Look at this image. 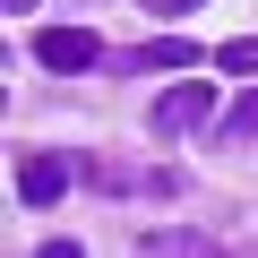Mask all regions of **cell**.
<instances>
[{
  "instance_id": "obj_1",
  "label": "cell",
  "mask_w": 258,
  "mask_h": 258,
  "mask_svg": "<svg viewBox=\"0 0 258 258\" xmlns=\"http://www.w3.org/2000/svg\"><path fill=\"white\" fill-rule=\"evenodd\" d=\"M35 60H43V69H60V78H78V69H95V60H103V43H95L86 26H43V35H35Z\"/></svg>"
},
{
  "instance_id": "obj_2",
  "label": "cell",
  "mask_w": 258,
  "mask_h": 258,
  "mask_svg": "<svg viewBox=\"0 0 258 258\" xmlns=\"http://www.w3.org/2000/svg\"><path fill=\"white\" fill-rule=\"evenodd\" d=\"M215 112V86H164L155 95V138H181V129H198Z\"/></svg>"
},
{
  "instance_id": "obj_3",
  "label": "cell",
  "mask_w": 258,
  "mask_h": 258,
  "mask_svg": "<svg viewBox=\"0 0 258 258\" xmlns=\"http://www.w3.org/2000/svg\"><path fill=\"white\" fill-rule=\"evenodd\" d=\"M60 189H69V164H60V155H26V164H18V198H26V207H52Z\"/></svg>"
},
{
  "instance_id": "obj_4",
  "label": "cell",
  "mask_w": 258,
  "mask_h": 258,
  "mask_svg": "<svg viewBox=\"0 0 258 258\" xmlns=\"http://www.w3.org/2000/svg\"><path fill=\"white\" fill-rule=\"evenodd\" d=\"M198 52L181 43V35H155V43H138V52H120L112 69H129V78H147V69H189Z\"/></svg>"
},
{
  "instance_id": "obj_5",
  "label": "cell",
  "mask_w": 258,
  "mask_h": 258,
  "mask_svg": "<svg viewBox=\"0 0 258 258\" xmlns=\"http://www.w3.org/2000/svg\"><path fill=\"white\" fill-rule=\"evenodd\" d=\"M215 60H224V78H258V35H241V43H224Z\"/></svg>"
},
{
  "instance_id": "obj_6",
  "label": "cell",
  "mask_w": 258,
  "mask_h": 258,
  "mask_svg": "<svg viewBox=\"0 0 258 258\" xmlns=\"http://www.w3.org/2000/svg\"><path fill=\"white\" fill-rule=\"evenodd\" d=\"M224 138H258V86H249V95L224 112Z\"/></svg>"
},
{
  "instance_id": "obj_7",
  "label": "cell",
  "mask_w": 258,
  "mask_h": 258,
  "mask_svg": "<svg viewBox=\"0 0 258 258\" xmlns=\"http://www.w3.org/2000/svg\"><path fill=\"white\" fill-rule=\"evenodd\" d=\"M181 9H207V0H147V18H181Z\"/></svg>"
},
{
  "instance_id": "obj_8",
  "label": "cell",
  "mask_w": 258,
  "mask_h": 258,
  "mask_svg": "<svg viewBox=\"0 0 258 258\" xmlns=\"http://www.w3.org/2000/svg\"><path fill=\"white\" fill-rule=\"evenodd\" d=\"M35 258H78V241H43V249H35Z\"/></svg>"
},
{
  "instance_id": "obj_9",
  "label": "cell",
  "mask_w": 258,
  "mask_h": 258,
  "mask_svg": "<svg viewBox=\"0 0 258 258\" xmlns=\"http://www.w3.org/2000/svg\"><path fill=\"white\" fill-rule=\"evenodd\" d=\"M0 9H9V18H35V0H0Z\"/></svg>"
}]
</instances>
